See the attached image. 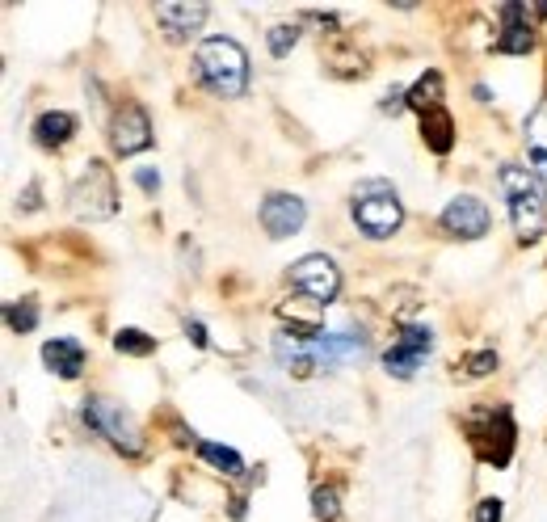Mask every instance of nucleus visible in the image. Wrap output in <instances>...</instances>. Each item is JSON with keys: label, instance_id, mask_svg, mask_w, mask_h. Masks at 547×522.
I'll use <instances>...</instances> for the list:
<instances>
[{"label": "nucleus", "instance_id": "f257e3e1", "mask_svg": "<svg viewBox=\"0 0 547 522\" xmlns=\"http://www.w3.org/2000/svg\"><path fill=\"white\" fill-rule=\"evenodd\" d=\"M497 182H501L505 203H510L514 232L522 245H535L539 236H547V194L539 186V177L526 165H501Z\"/></svg>", "mask_w": 547, "mask_h": 522}, {"label": "nucleus", "instance_id": "f03ea898", "mask_svg": "<svg viewBox=\"0 0 547 522\" xmlns=\"http://www.w3.org/2000/svg\"><path fill=\"white\" fill-rule=\"evenodd\" d=\"M194 72L215 97H245L249 89V55L236 38H207V43H198Z\"/></svg>", "mask_w": 547, "mask_h": 522}, {"label": "nucleus", "instance_id": "7ed1b4c3", "mask_svg": "<svg viewBox=\"0 0 547 522\" xmlns=\"http://www.w3.org/2000/svg\"><path fill=\"white\" fill-rule=\"evenodd\" d=\"M350 211H354V224L367 232L371 240H388L404 224V207H400L396 190L388 182H379V177H375V182H362L354 190Z\"/></svg>", "mask_w": 547, "mask_h": 522}, {"label": "nucleus", "instance_id": "20e7f679", "mask_svg": "<svg viewBox=\"0 0 547 522\" xmlns=\"http://www.w3.org/2000/svg\"><path fill=\"white\" fill-rule=\"evenodd\" d=\"M80 417H85L89 430L106 434L123 455H139V451H144V434H139L135 417H131L123 405H118V400H110V396H89L85 409H80Z\"/></svg>", "mask_w": 547, "mask_h": 522}, {"label": "nucleus", "instance_id": "39448f33", "mask_svg": "<svg viewBox=\"0 0 547 522\" xmlns=\"http://www.w3.org/2000/svg\"><path fill=\"white\" fill-rule=\"evenodd\" d=\"M68 198H72L68 207L76 219H110L118 211V186L101 160H89V169L80 173V182L72 186Z\"/></svg>", "mask_w": 547, "mask_h": 522}, {"label": "nucleus", "instance_id": "423d86ee", "mask_svg": "<svg viewBox=\"0 0 547 522\" xmlns=\"http://www.w3.org/2000/svg\"><path fill=\"white\" fill-rule=\"evenodd\" d=\"M291 287L303 291L312 299V304H333L337 291H341V274L337 266L324 253H308V257H299L295 266H291Z\"/></svg>", "mask_w": 547, "mask_h": 522}, {"label": "nucleus", "instance_id": "0eeeda50", "mask_svg": "<svg viewBox=\"0 0 547 522\" xmlns=\"http://www.w3.org/2000/svg\"><path fill=\"white\" fill-rule=\"evenodd\" d=\"M430 350H434V333H430V325H409V329H400V337L392 341V350L383 354V371L396 375V379H413Z\"/></svg>", "mask_w": 547, "mask_h": 522}, {"label": "nucleus", "instance_id": "6e6552de", "mask_svg": "<svg viewBox=\"0 0 547 522\" xmlns=\"http://www.w3.org/2000/svg\"><path fill=\"white\" fill-rule=\"evenodd\" d=\"M438 224H442V232H451L459 240H480L484 232H489L493 215H489V207H484L480 198L459 194V198H451V203H447V211L438 215Z\"/></svg>", "mask_w": 547, "mask_h": 522}, {"label": "nucleus", "instance_id": "1a4fd4ad", "mask_svg": "<svg viewBox=\"0 0 547 522\" xmlns=\"http://www.w3.org/2000/svg\"><path fill=\"white\" fill-rule=\"evenodd\" d=\"M110 144L118 156H135V152H148L152 148V118L144 106L127 102L123 110L114 114V127H110Z\"/></svg>", "mask_w": 547, "mask_h": 522}, {"label": "nucleus", "instance_id": "9d476101", "mask_svg": "<svg viewBox=\"0 0 547 522\" xmlns=\"http://www.w3.org/2000/svg\"><path fill=\"white\" fill-rule=\"evenodd\" d=\"M303 219H308V207H303L299 194H270L266 203H261V228L274 240L295 236L303 228Z\"/></svg>", "mask_w": 547, "mask_h": 522}, {"label": "nucleus", "instance_id": "9b49d317", "mask_svg": "<svg viewBox=\"0 0 547 522\" xmlns=\"http://www.w3.org/2000/svg\"><path fill=\"white\" fill-rule=\"evenodd\" d=\"M207 13H211V5H198V0L190 5V0H186V5H160V9H156V22L165 26V34L173 38V43H186L190 34L202 30Z\"/></svg>", "mask_w": 547, "mask_h": 522}, {"label": "nucleus", "instance_id": "f8f14e48", "mask_svg": "<svg viewBox=\"0 0 547 522\" xmlns=\"http://www.w3.org/2000/svg\"><path fill=\"white\" fill-rule=\"evenodd\" d=\"M43 363L59 375V379H76L85 371V346H80L76 337H55L43 346Z\"/></svg>", "mask_w": 547, "mask_h": 522}, {"label": "nucleus", "instance_id": "ddd939ff", "mask_svg": "<svg viewBox=\"0 0 547 522\" xmlns=\"http://www.w3.org/2000/svg\"><path fill=\"white\" fill-rule=\"evenodd\" d=\"M421 139H425V148L438 152V156H447L455 148V118L447 110H430V114H421Z\"/></svg>", "mask_w": 547, "mask_h": 522}, {"label": "nucleus", "instance_id": "4468645a", "mask_svg": "<svg viewBox=\"0 0 547 522\" xmlns=\"http://www.w3.org/2000/svg\"><path fill=\"white\" fill-rule=\"evenodd\" d=\"M72 135H76V118H72L68 110H47V114L34 123V139H38L43 148H64Z\"/></svg>", "mask_w": 547, "mask_h": 522}, {"label": "nucleus", "instance_id": "2eb2a0df", "mask_svg": "<svg viewBox=\"0 0 547 522\" xmlns=\"http://www.w3.org/2000/svg\"><path fill=\"white\" fill-rule=\"evenodd\" d=\"M409 110L417 114H430V110H442V72H425L417 85L409 89Z\"/></svg>", "mask_w": 547, "mask_h": 522}, {"label": "nucleus", "instance_id": "dca6fc26", "mask_svg": "<svg viewBox=\"0 0 547 522\" xmlns=\"http://www.w3.org/2000/svg\"><path fill=\"white\" fill-rule=\"evenodd\" d=\"M493 51H501V55H526V51H535V30L526 26V22H510V26H505V34L493 43Z\"/></svg>", "mask_w": 547, "mask_h": 522}, {"label": "nucleus", "instance_id": "f3484780", "mask_svg": "<svg viewBox=\"0 0 547 522\" xmlns=\"http://www.w3.org/2000/svg\"><path fill=\"white\" fill-rule=\"evenodd\" d=\"M198 455L207 459V464L215 472H224V476H240L245 472V459H240L232 447H219V443H198Z\"/></svg>", "mask_w": 547, "mask_h": 522}, {"label": "nucleus", "instance_id": "a211bd4d", "mask_svg": "<svg viewBox=\"0 0 547 522\" xmlns=\"http://www.w3.org/2000/svg\"><path fill=\"white\" fill-rule=\"evenodd\" d=\"M522 131H526V148H531V156H547V102H539L531 110Z\"/></svg>", "mask_w": 547, "mask_h": 522}, {"label": "nucleus", "instance_id": "6ab92c4d", "mask_svg": "<svg viewBox=\"0 0 547 522\" xmlns=\"http://www.w3.org/2000/svg\"><path fill=\"white\" fill-rule=\"evenodd\" d=\"M114 350L118 354H131V358H144L156 350V337H148L144 329H118L114 333Z\"/></svg>", "mask_w": 547, "mask_h": 522}, {"label": "nucleus", "instance_id": "aec40b11", "mask_svg": "<svg viewBox=\"0 0 547 522\" xmlns=\"http://www.w3.org/2000/svg\"><path fill=\"white\" fill-rule=\"evenodd\" d=\"M5 320H9L13 333H34V325H38V304H34V299H17V304L5 308Z\"/></svg>", "mask_w": 547, "mask_h": 522}, {"label": "nucleus", "instance_id": "412c9836", "mask_svg": "<svg viewBox=\"0 0 547 522\" xmlns=\"http://www.w3.org/2000/svg\"><path fill=\"white\" fill-rule=\"evenodd\" d=\"M341 493L333 489V485H320L316 493H312V514L320 518V522H333L337 514H341V501H337Z\"/></svg>", "mask_w": 547, "mask_h": 522}, {"label": "nucleus", "instance_id": "4be33fe9", "mask_svg": "<svg viewBox=\"0 0 547 522\" xmlns=\"http://www.w3.org/2000/svg\"><path fill=\"white\" fill-rule=\"evenodd\" d=\"M266 43H270V55L282 59V55H291V47L299 43V26H274L266 34Z\"/></svg>", "mask_w": 547, "mask_h": 522}, {"label": "nucleus", "instance_id": "5701e85b", "mask_svg": "<svg viewBox=\"0 0 547 522\" xmlns=\"http://www.w3.org/2000/svg\"><path fill=\"white\" fill-rule=\"evenodd\" d=\"M493 371H497V354L493 350H476V354L463 358V375H468V379H484Z\"/></svg>", "mask_w": 547, "mask_h": 522}, {"label": "nucleus", "instance_id": "b1692460", "mask_svg": "<svg viewBox=\"0 0 547 522\" xmlns=\"http://www.w3.org/2000/svg\"><path fill=\"white\" fill-rule=\"evenodd\" d=\"M476 522H501V501L497 497H484L480 510H476Z\"/></svg>", "mask_w": 547, "mask_h": 522}, {"label": "nucleus", "instance_id": "393cba45", "mask_svg": "<svg viewBox=\"0 0 547 522\" xmlns=\"http://www.w3.org/2000/svg\"><path fill=\"white\" fill-rule=\"evenodd\" d=\"M379 106L388 110V114H396V110H404V106H409V93H404V89H388V97H383Z\"/></svg>", "mask_w": 547, "mask_h": 522}, {"label": "nucleus", "instance_id": "a878e982", "mask_svg": "<svg viewBox=\"0 0 547 522\" xmlns=\"http://www.w3.org/2000/svg\"><path fill=\"white\" fill-rule=\"evenodd\" d=\"M135 186L144 190V194H156V190H160V177H156L152 169H139V173H135Z\"/></svg>", "mask_w": 547, "mask_h": 522}, {"label": "nucleus", "instance_id": "bb28decb", "mask_svg": "<svg viewBox=\"0 0 547 522\" xmlns=\"http://www.w3.org/2000/svg\"><path fill=\"white\" fill-rule=\"evenodd\" d=\"M186 337L194 341V346H202V350L211 346V341H207V329H202V320H186Z\"/></svg>", "mask_w": 547, "mask_h": 522}, {"label": "nucleus", "instance_id": "cd10ccee", "mask_svg": "<svg viewBox=\"0 0 547 522\" xmlns=\"http://www.w3.org/2000/svg\"><path fill=\"white\" fill-rule=\"evenodd\" d=\"M531 173L539 177V186H543V194H547V156H531Z\"/></svg>", "mask_w": 547, "mask_h": 522}, {"label": "nucleus", "instance_id": "c85d7f7f", "mask_svg": "<svg viewBox=\"0 0 547 522\" xmlns=\"http://www.w3.org/2000/svg\"><path fill=\"white\" fill-rule=\"evenodd\" d=\"M38 207V186H26V211Z\"/></svg>", "mask_w": 547, "mask_h": 522}, {"label": "nucleus", "instance_id": "c756f323", "mask_svg": "<svg viewBox=\"0 0 547 522\" xmlns=\"http://www.w3.org/2000/svg\"><path fill=\"white\" fill-rule=\"evenodd\" d=\"M531 13H535V17H543V22H547V5H531Z\"/></svg>", "mask_w": 547, "mask_h": 522}]
</instances>
